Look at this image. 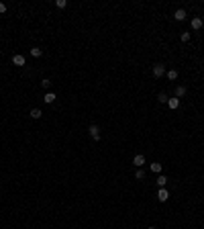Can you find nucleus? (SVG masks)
Masks as SVG:
<instances>
[{
    "mask_svg": "<svg viewBox=\"0 0 204 229\" xmlns=\"http://www.w3.org/2000/svg\"><path fill=\"white\" fill-rule=\"evenodd\" d=\"M165 72H167V70H165L163 63H155V66H153V76H155V78H161Z\"/></svg>",
    "mask_w": 204,
    "mask_h": 229,
    "instance_id": "1",
    "label": "nucleus"
},
{
    "mask_svg": "<svg viewBox=\"0 0 204 229\" xmlns=\"http://www.w3.org/2000/svg\"><path fill=\"white\" fill-rule=\"evenodd\" d=\"M90 135H92V139H96V141H100V127L98 125H90Z\"/></svg>",
    "mask_w": 204,
    "mask_h": 229,
    "instance_id": "2",
    "label": "nucleus"
},
{
    "mask_svg": "<svg viewBox=\"0 0 204 229\" xmlns=\"http://www.w3.org/2000/svg\"><path fill=\"white\" fill-rule=\"evenodd\" d=\"M157 199H159V203H167V199H170V192H167V188H159V192H157Z\"/></svg>",
    "mask_w": 204,
    "mask_h": 229,
    "instance_id": "3",
    "label": "nucleus"
},
{
    "mask_svg": "<svg viewBox=\"0 0 204 229\" xmlns=\"http://www.w3.org/2000/svg\"><path fill=\"white\" fill-rule=\"evenodd\" d=\"M202 25H204V21L200 19V16H194V19H192V29H194V31L202 29Z\"/></svg>",
    "mask_w": 204,
    "mask_h": 229,
    "instance_id": "4",
    "label": "nucleus"
},
{
    "mask_svg": "<svg viewBox=\"0 0 204 229\" xmlns=\"http://www.w3.org/2000/svg\"><path fill=\"white\" fill-rule=\"evenodd\" d=\"M133 164H135L137 168H141L143 164H145V156H141V153H137V156L133 158Z\"/></svg>",
    "mask_w": 204,
    "mask_h": 229,
    "instance_id": "5",
    "label": "nucleus"
},
{
    "mask_svg": "<svg viewBox=\"0 0 204 229\" xmlns=\"http://www.w3.org/2000/svg\"><path fill=\"white\" fill-rule=\"evenodd\" d=\"M186 16H188V15H186V10H184V8H178V10L174 12V19H175V21H184Z\"/></svg>",
    "mask_w": 204,
    "mask_h": 229,
    "instance_id": "6",
    "label": "nucleus"
},
{
    "mask_svg": "<svg viewBox=\"0 0 204 229\" xmlns=\"http://www.w3.org/2000/svg\"><path fill=\"white\" fill-rule=\"evenodd\" d=\"M167 107H170L171 111H175V108L180 107V98H170V100H167Z\"/></svg>",
    "mask_w": 204,
    "mask_h": 229,
    "instance_id": "7",
    "label": "nucleus"
},
{
    "mask_svg": "<svg viewBox=\"0 0 204 229\" xmlns=\"http://www.w3.org/2000/svg\"><path fill=\"white\" fill-rule=\"evenodd\" d=\"M12 63H15V66H24V55L16 53L15 57H12Z\"/></svg>",
    "mask_w": 204,
    "mask_h": 229,
    "instance_id": "8",
    "label": "nucleus"
},
{
    "mask_svg": "<svg viewBox=\"0 0 204 229\" xmlns=\"http://www.w3.org/2000/svg\"><path fill=\"white\" fill-rule=\"evenodd\" d=\"M55 98H57V96H55L53 92H47V94H45V96H43V100H45V103H47V104H51V103H53V100H55Z\"/></svg>",
    "mask_w": 204,
    "mask_h": 229,
    "instance_id": "9",
    "label": "nucleus"
},
{
    "mask_svg": "<svg viewBox=\"0 0 204 229\" xmlns=\"http://www.w3.org/2000/svg\"><path fill=\"white\" fill-rule=\"evenodd\" d=\"M165 184H167V178H165V176H159V178H157V186H159V188H165Z\"/></svg>",
    "mask_w": 204,
    "mask_h": 229,
    "instance_id": "10",
    "label": "nucleus"
},
{
    "mask_svg": "<svg viewBox=\"0 0 204 229\" xmlns=\"http://www.w3.org/2000/svg\"><path fill=\"white\" fill-rule=\"evenodd\" d=\"M165 74H167V78H170V80H175V78H178V70H167Z\"/></svg>",
    "mask_w": 204,
    "mask_h": 229,
    "instance_id": "11",
    "label": "nucleus"
},
{
    "mask_svg": "<svg viewBox=\"0 0 204 229\" xmlns=\"http://www.w3.org/2000/svg\"><path fill=\"white\" fill-rule=\"evenodd\" d=\"M184 94H186V86H178V88H175V96H178V98L184 96Z\"/></svg>",
    "mask_w": 204,
    "mask_h": 229,
    "instance_id": "12",
    "label": "nucleus"
},
{
    "mask_svg": "<svg viewBox=\"0 0 204 229\" xmlns=\"http://www.w3.org/2000/svg\"><path fill=\"white\" fill-rule=\"evenodd\" d=\"M41 53H43V51H41L39 47H33V49H31V55H33V57H41Z\"/></svg>",
    "mask_w": 204,
    "mask_h": 229,
    "instance_id": "13",
    "label": "nucleus"
},
{
    "mask_svg": "<svg viewBox=\"0 0 204 229\" xmlns=\"http://www.w3.org/2000/svg\"><path fill=\"white\" fill-rule=\"evenodd\" d=\"M41 115H43V112H41L39 108H33V111H31V117L33 119H41Z\"/></svg>",
    "mask_w": 204,
    "mask_h": 229,
    "instance_id": "14",
    "label": "nucleus"
},
{
    "mask_svg": "<svg viewBox=\"0 0 204 229\" xmlns=\"http://www.w3.org/2000/svg\"><path fill=\"white\" fill-rule=\"evenodd\" d=\"M151 172L159 174V172H161V164H151Z\"/></svg>",
    "mask_w": 204,
    "mask_h": 229,
    "instance_id": "15",
    "label": "nucleus"
},
{
    "mask_svg": "<svg viewBox=\"0 0 204 229\" xmlns=\"http://www.w3.org/2000/svg\"><path fill=\"white\" fill-rule=\"evenodd\" d=\"M157 100H159V103H167L170 98H167V94H165V92H161L159 96H157Z\"/></svg>",
    "mask_w": 204,
    "mask_h": 229,
    "instance_id": "16",
    "label": "nucleus"
},
{
    "mask_svg": "<svg viewBox=\"0 0 204 229\" xmlns=\"http://www.w3.org/2000/svg\"><path fill=\"white\" fill-rule=\"evenodd\" d=\"M135 178H137V180H143V178H145V172H143V170H137L135 172Z\"/></svg>",
    "mask_w": 204,
    "mask_h": 229,
    "instance_id": "17",
    "label": "nucleus"
},
{
    "mask_svg": "<svg viewBox=\"0 0 204 229\" xmlns=\"http://www.w3.org/2000/svg\"><path fill=\"white\" fill-rule=\"evenodd\" d=\"M41 86H43V88H49V86H51V80H49V78H43V80H41Z\"/></svg>",
    "mask_w": 204,
    "mask_h": 229,
    "instance_id": "18",
    "label": "nucleus"
},
{
    "mask_svg": "<svg viewBox=\"0 0 204 229\" xmlns=\"http://www.w3.org/2000/svg\"><path fill=\"white\" fill-rule=\"evenodd\" d=\"M55 4H57L59 8H65V6H68V2H65V0H57V2H55Z\"/></svg>",
    "mask_w": 204,
    "mask_h": 229,
    "instance_id": "19",
    "label": "nucleus"
},
{
    "mask_svg": "<svg viewBox=\"0 0 204 229\" xmlns=\"http://www.w3.org/2000/svg\"><path fill=\"white\" fill-rule=\"evenodd\" d=\"M180 39H182V41H188V39H190V33H186V31H184V33L180 35Z\"/></svg>",
    "mask_w": 204,
    "mask_h": 229,
    "instance_id": "20",
    "label": "nucleus"
},
{
    "mask_svg": "<svg viewBox=\"0 0 204 229\" xmlns=\"http://www.w3.org/2000/svg\"><path fill=\"white\" fill-rule=\"evenodd\" d=\"M2 12H6V4H4V2H0V15H2Z\"/></svg>",
    "mask_w": 204,
    "mask_h": 229,
    "instance_id": "21",
    "label": "nucleus"
},
{
    "mask_svg": "<svg viewBox=\"0 0 204 229\" xmlns=\"http://www.w3.org/2000/svg\"><path fill=\"white\" fill-rule=\"evenodd\" d=\"M147 229H155V227H147Z\"/></svg>",
    "mask_w": 204,
    "mask_h": 229,
    "instance_id": "22",
    "label": "nucleus"
}]
</instances>
